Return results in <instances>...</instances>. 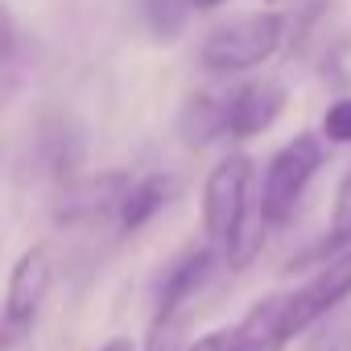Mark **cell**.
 Wrapping results in <instances>:
<instances>
[{
	"instance_id": "7",
	"label": "cell",
	"mask_w": 351,
	"mask_h": 351,
	"mask_svg": "<svg viewBox=\"0 0 351 351\" xmlns=\"http://www.w3.org/2000/svg\"><path fill=\"white\" fill-rule=\"evenodd\" d=\"M215 269V248L203 244V248H191L173 261L161 277V289H157V314H178V310H191L199 289L207 285Z\"/></svg>"
},
{
	"instance_id": "10",
	"label": "cell",
	"mask_w": 351,
	"mask_h": 351,
	"mask_svg": "<svg viewBox=\"0 0 351 351\" xmlns=\"http://www.w3.org/2000/svg\"><path fill=\"white\" fill-rule=\"evenodd\" d=\"M351 244V169L343 173V182L335 191V207H330V244L326 248H343Z\"/></svg>"
},
{
	"instance_id": "16",
	"label": "cell",
	"mask_w": 351,
	"mask_h": 351,
	"mask_svg": "<svg viewBox=\"0 0 351 351\" xmlns=\"http://www.w3.org/2000/svg\"><path fill=\"white\" fill-rule=\"evenodd\" d=\"M269 5H281V0H269Z\"/></svg>"
},
{
	"instance_id": "14",
	"label": "cell",
	"mask_w": 351,
	"mask_h": 351,
	"mask_svg": "<svg viewBox=\"0 0 351 351\" xmlns=\"http://www.w3.org/2000/svg\"><path fill=\"white\" fill-rule=\"evenodd\" d=\"M13 42H17V29H13V17H9V9L0 5V62L9 58V50H13Z\"/></svg>"
},
{
	"instance_id": "4",
	"label": "cell",
	"mask_w": 351,
	"mask_h": 351,
	"mask_svg": "<svg viewBox=\"0 0 351 351\" xmlns=\"http://www.w3.org/2000/svg\"><path fill=\"white\" fill-rule=\"evenodd\" d=\"M50 281H54V265H50V252L42 244L25 248L9 273V285H5V310H0V351H13L21 347L38 318H42V306L50 298Z\"/></svg>"
},
{
	"instance_id": "5",
	"label": "cell",
	"mask_w": 351,
	"mask_h": 351,
	"mask_svg": "<svg viewBox=\"0 0 351 351\" xmlns=\"http://www.w3.org/2000/svg\"><path fill=\"white\" fill-rule=\"evenodd\" d=\"M351 298V248L330 256L302 289H293L289 298H281V314H277V343L289 347L306 326H314L322 314H330L339 302Z\"/></svg>"
},
{
	"instance_id": "15",
	"label": "cell",
	"mask_w": 351,
	"mask_h": 351,
	"mask_svg": "<svg viewBox=\"0 0 351 351\" xmlns=\"http://www.w3.org/2000/svg\"><path fill=\"white\" fill-rule=\"evenodd\" d=\"M99 351H136V343H132L128 335H116V339H108Z\"/></svg>"
},
{
	"instance_id": "3",
	"label": "cell",
	"mask_w": 351,
	"mask_h": 351,
	"mask_svg": "<svg viewBox=\"0 0 351 351\" xmlns=\"http://www.w3.org/2000/svg\"><path fill=\"white\" fill-rule=\"evenodd\" d=\"M322 165V141L314 132H298L293 141H285L269 165H265V186H261V223L265 228H285L298 215V203L306 195V186L314 182V173Z\"/></svg>"
},
{
	"instance_id": "13",
	"label": "cell",
	"mask_w": 351,
	"mask_h": 351,
	"mask_svg": "<svg viewBox=\"0 0 351 351\" xmlns=\"http://www.w3.org/2000/svg\"><path fill=\"white\" fill-rule=\"evenodd\" d=\"M186 351H236V326H219V330H207L199 343H191Z\"/></svg>"
},
{
	"instance_id": "6",
	"label": "cell",
	"mask_w": 351,
	"mask_h": 351,
	"mask_svg": "<svg viewBox=\"0 0 351 351\" xmlns=\"http://www.w3.org/2000/svg\"><path fill=\"white\" fill-rule=\"evenodd\" d=\"M285 104H289V91L281 79H252V83L236 87L228 99H219V124L228 136L248 141V136H261L265 128H273L281 120Z\"/></svg>"
},
{
	"instance_id": "12",
	"label": "cell",
	"mask_w": 351,
	"mask_h": 351,
	"mask_svg": "<svg viewBox=\"0 0 351 351\" xmlns=\"http://www.w3.org/2000/svg\"><path fill=\"white\" fill-rule=\"evenodd\" d=\"M322 136L335 145H351V99H335L322 116Z\"/></svg>"
},
{
	"instance_id": "9",
	"label": "cell",
	"mask_w": 351,
	"mask_h": 351,
	"mask_svg": "<svg viewBox=\"0 0 351 351\" xmlns=\"http://www.w3.org/2000/svg\"><path fill=\"white\" fill-rule=\"evenodd\" d=\"M186 318H191V310H178V314H153L149 347H145V351H186V347H182Z\"/></svg>"
},
{
	"instance_id": "1",
	"label": "cell",
	"mask_w": 351,
	"mask_h": 351,
	"mask_svg": "<svg viewBox=\"0 0 351 351\" xmlns=\"http://www.w3.org/2000/svg\"><path fill=\"white\" fill-rule=\"evenodd\" d=\"M252 157L248 153H228L203 186V236L211 244H228L232 269L248 265L252 252L261 248V219L252 223Z\"/></svg>"
},
{
	"instance_id": "2",
	"label": "cell",
	"mask_w": 351,
	"mask_h": 351,
	"mask_svg": "<svg viewBox=\"0 0 351 351\" xmlns=\"http://www.w3.org/2000/svg\"><path fill=\"white\" fill-rule=\"evenodd\" d=\"M285 13L277 9H265V13H248V17H236L219 29L207 34L203 50H199V62L203 71L211 75H240V71H256L265 66L281 46H285Z\"/></svg>"
},
{
	"instance_id": "8",
	"label": "cell",
	"mask_w": 351,
	"mask_h": 351,
	"mask_svg": "<svg viewBox=\"0 0 351 351\" xmlns=\"http://www.w3.org/2000/svg\"><path fill=\"white\" fill-rule=\"evenodd\" d=\"M173 191H178V182L165 178V173H149V178H136V182L120 195V203H116V211H120V228H124V232H141L157 211L169 207Z\"/></svg>"
},
{
	"instance_id": "11",
	"label": "cell",
	"mask_w": 351,
	"mask_h": 351,
	"mask_svg": "<svg viewBox=\"0 0 351 351\" xmlns=\"http://www.w3.org/2000/svg\"><path fill=\"white\" fill-rule=\"evenodd\" d=\"M186 9H191V0H145V13H149L153 29H157L161 38L178 34V25H182Z\"/></svg>"
}]
</instances>
